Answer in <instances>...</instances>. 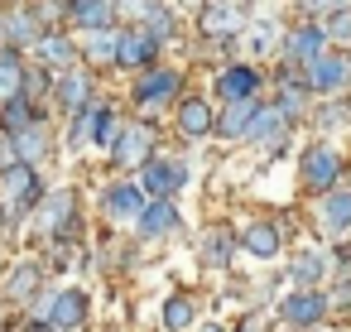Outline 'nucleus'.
<instances>
[{
	"instance_id": "1",
	"label": "nucleus",
	"mask_w": 351,
	"mask_h": 332,
	"mask_svg": "<svg viewBox=\"0 0 351 332\" xmlns=\"http://www.w3.org/2000/svg\"><path fill=\"white\" fill-rule=\"evenodd\" d=\"M39 322H53L63 332H77L87 322V294L82 289H58L39 303Z\"/></svg>"
},
{
	"instance_id": "2",
	"label": "nucleus",
	"mask_w": 351,
	"mask_h": 332,
	"mask_svg": "<svg viewBox=\"0 0 351 332\" xmlns=\"http://www.w3.org/2000/svg\"><path fill=\"white\" fill-rule=\"evenodd\" d=\"M341 178V159L332 145H313L303 154V188L308 193H332V183Z\"/></svg>"
},
{
	"instance_id": "3",
	"label": "nucleus",
	"mask_w": 351,
	"mask_h": 332,
	"mask_svg": "<svg viewBox=\"0 0 351 332\" xmlns=\"http://www.w3.org/2000/svg\"><path fill=\"white\" fill-rule=\"evenodd\" d=\"M140 188L149 198H173L178 188H188V164H178V159H149L140 169Z\"/></svg>"
},
{
	"instance_id": "4",
	"label": "nucleus",
	"mask_w": 351,
	"mask_h": 332,
	"mask_svg": "<svg viewBox=\"0 0 351 332\" xmlns=\"http://www.w3.org/2000/svg\"><path fill=\"white\" fill-rule=\"evenodd\" d=\"M0 193H5L10 202H20V207H34L39 198H44V188H39V174H34V164H25V159H15L5 174H0Z\"/></svg>"
},
{
	"instance_id": "5",
	"label": "nucleus",
	"mask_w": 351,
	"mask_h": 332,
	"mask_svg": "<svg viewBox=\"0 0 351 332\" xmlns=\"http://www.w3.org/2000/svg\"><path fill=\"white\" fill-rule=\"evenodd\" d=\"M245 135H250V145H260V150H279L284 135H289V111H284L279 102H274V106H260Z\"/></svg>"
},
{
	"instance_id": "6",
	"label": "nucleus",
	"mask_w": 351,
	"mask_h": 332,
	"mask_svg": "<svg viewBox=\"0 0 351 332\" xmlns=\"http://www.w3.org/2000/svg\"><path fill=\"white\" fill-rule=\"evenodd\" d=\"M279 313L293 322V327H313V322H322V313H327V298L313 289V284H298L284 303H279Z\"/></svg>"
},
{
	"instance_id": "7",
	"label": "nucleus",
	"mask_w": 351,
	"mask_h": 332,
	"mask_svg": "<svg viewBox=\"0 0 351 332\" xmlns=\"http://www.w3.org/2000/svg\"><path fill=\"white\" fill-rule=\"evenodd\" d=\"M308 87L313 92H341L346 82H351V63L341 58V54H322V58H313L308 63Z\"/></svg>"
},
{
	"instance_id": "8",
	"label": "nucleus",
	"mask_w": 351,
	"mask_h": 332,
	"mask_svg": "<svg viewBox=\"0 0 351 332\" xmlns=\"http://www.w3.org/2000/svg\"><path fill=\"white\" fill-rule=\"evenodd\" d=\"M149 145H154V130H149V126H125V135H121L116 150H111V159H116L121 169H145V164H149Z\"/></svg>"
},
{
	"instance_id": "9",
	"label": "nucleus",
	"mask_w": 351,
	"mask_h": 332,
	"mask_svg": "<svg viewBox=\"0 0 351 332\" xmlns=\"http://www.w3.org/2000/svg\"><path fill=\"white\" fill-rule=\"evenodd\" d=\"M173 226H178V207H173V198H149L145 212L135 217V231H140L145 241H159V236H169Z\"/></svg>"
},
{
	"instance_id": "10",
	"label": "nucleus",
	"mask_w": 351,
	"mask_h": 332,
	"mask_svg": "<svg viewBox=\"0 0 351 332\" xmlns=\"http://www.w3.org/2000/svg\"><path fill=\"white\" fill-rule=\"evenodd\" d=\"M322 49H327V29H317V25H303V29H289L284 34V54H289V63H313V58H322Z\"/></svg>"
},
{
	"instance_id": "11",
	"label": "nucleus",
	"mask_w": 351,
	"mask_h": 332,
	"mask_svg": "<svg viewBox=\"0 0 351 332\" xmlns=\"http://www.w3.org/2000/svg\"><path fill=\"white\" fill-rule=\"evenodd\" d=\"M173 92H178V73H169V68H149L140 82H135V102L140 106H164V102H173Z\"/></svg>"
},
{
	"instance_id": "12",
	"label": "nucleus",
	"mask_w": 351,
	"mask_h": 332,
	"mask_svg": "<svg viewBox=\"0 0 351 332\" xmlns=\"http://www.w3.org/2000/svg\"><path fill=\"white\" fill-rule=\"evenodd\" d=\"M145 202H149V193H145L140 183H116V188L106 193V202H101V207H106V217H111V222H135V217L145 212Z\"/></svg>"
},
{
	"instance_id": "13",
	"label": "nucleus",
	"mask_w": 351,
	"mask_h": 332,
	"mask_svg": "<svg viewBox=\"0 0 351 332\" xmlns=\"http://www.w3.org/2000/svg\"><path fill=\"white\" fill-rule=\"evenodd\" d=\"M154 49H159V39L140 25V29H125L121 34V54H116V68H145L149 58H154Z\"/></svg>"
},
{
	"instance_id": "14",
	"label": "nucleus",
	"mask_w": 351,
	"mask_h": 332,
	"mask_svg": "<svg viewBox=\"0 0 351 332\" xmlns=\"http://www.w3.org/2000/svg\"><path fill=\"white\" fill-rule=\"evenodd\" d=\"M255 87H260V73H255V68H245V63H236V68H221V73H217V97H221V102L255 97Z\"/></svg>"
},
{
	"instance_id": "15",
	"label": "nucleus",
	"mask_w": 351,
	"mask_h": 332,
	"mask_svg": "<svg viewBox=\"0 0 351 332\" xmlns=\"http://www.w3.org/2000/svg\"><path fill=\"white\" fill-rule=\"evenodd\" d=\"M68 15H73V25L77 29H106L111 20H116V0H73L68 5Z\"/></svg>"
},
{
	"instance_id": "16",
	"label": "nucleus",
	"mask_w": 351,
	"mask_h": 332,
	"mask_svg": "<svg viewBox=\"0 0 351 332\" xmlns=\"http://www.w3.org/2000/svg\"><path fill=\"white\" fill-rule=\"evenodd\" d=\"M202 29H207L212 39H236V34H245V15H241L236 5H212V10L202 15Z\"/></svg>"
},
{
	"instance_id": "17",
	"label": "nucleus",
	"mask_w": 351,
	"mask_h": 332,
	"mask_svg": "<svg viewBox=\"0 0 351 332\" xmlns=\"http://www.w3.org/2000/svg\"><path fill=\"white\" fill-rule=\"evenodd\" d=\"M73 217H77L73 193H53V198H44V207H39V217H34V222H39L44 231H53V236H58V231H63Z\"/></svg>"
},
{
	"instance_id": "18",
	"label": "nucleus",
	"mask_w": 351,
	"mask_h": 332,
	"mask_svg": "<svg viewBox=\"0 0 351 332\" xmlns=\"http://www.w3.org/2000/svg\"><path fill=\"white\" fill-rule=\"evenodd\" d=\"M58 102H63V106H68L73 116H77L82 106H92V78H87V73H73V68H68V73L58 78Z\"/></svg>"
},
{
	"instance_id": "19",
	"label": "nucleus",
	"mask_w": 351,
	"mask_h": 332,
	"mask_svg": "<svg viewBox=\"0 0 351 332\" xmlns=\"http://www.w3.org/2000/svg\"><path fill=\"white\" fill-rule=\"evenodd\" d=\"M178 130H183L188 140H202V135L212 130V106H207L202 97H188V102L178 106Z\"/></svg>"
},
{
	"instance_id": "20",
	"label": "nucleus",
	"mask_w": 351,
	"mask_h": 332,
	"mask_svg": "<svg viewBox=\"0 0 351 332\" xmlns=\"http://www.w3.org/2000/svg\"><path fill=\"white\" fill-rule=\"evenodd\" d=\"M5 39H10V44H39V39H44L29 5H15V10L5 15Z\"/></svg>"
},
{
	"instance_id": "21",
	"label": "nucleus",
	"mask_w": 351,
	"mask_h": 332,
	"mask_svg": "<svg viewBox=\"0 0 351 332\" xmlns=\"http://www.w3.org/2000/svg\"><path fill=\"white\" fill-rule=\"evenodd\" d=\"M293 68H298V63H289V73L279 78V106L289 111V121H293V116L308 106V92H313V87H308V78L298 82V73H293Z\"/></svg>"
},
{
	"instance_id": "22",
	"label": "nucleus",
	"mask_w": 351,
	"mask_h": 332,
	"mask_svg": "<svg viewBox=\"0 0 351 332\" xmlns=\"http://www.w3.org/2000/svg\"><path fill=\"white\" fill-rule=\"evenodd\" d=\"M255 111H260V102H255V97L226 102V116L217 121V130H221V135H245V130H250V121H255Z\"/></svg>"
},
{
	"instance_id": "23",
	"label": "nucleus",
	"mask_w": 351,
	"mask_h": 332,
	"mask_svg": "<svg viewBox=\"0 0 351 332\" xmlns=\"http://www.w3.org/2000/svg\"><path fill=\"white\" fill-rule=\"evenodd\" d=\"M10 145H15V154H20L25 164H39V159L49 154V130H44V121H34V126L20 130V135H10Z\"/></svg>"
},
{
	"instance_id": "24",
	"label": "nucleus",
	"mask_w": 351,
	"mask_h": 332,
	"mask_svg": "<svg viewBox=\"0 0 351 332\" xmlns=\"http://www.w3.org/2000/svg\"><path fill=\"white\" fill-rule=\"evenodd\" d=\"M241 241H245V250H250L255 260H269V255L279 250V231H274V222H250Z\"/></svg>"
},
{
	"instance_id": "25",
	"label": "nucleus",
	"mask_w": 351,
	"mask_h": 332,
	"mask_svg": "<svg viewBox=\"0 0 351 332\" xmlns=\"http://www.w3.org/2000/svg\"><path fill=\"white\" fill-rule=\"evenodd\" d=\"M39 116H34V106H29V97H10L5 106H0V130L5 135H20V130H29Z\"/></svg>"
},
{
	"instance_id": "26",
	"label": "nucleus",
	"mask_w": 351,
	"mask_h": 332,
	"mask_svg": "<svg viewBox=\"0 0 351 332\" xmlns=\"http://www.w3.org/2000/svg\"><path fill=\"white\" fill-rule=\"evenodd\" d=\"M20 87H25V68H20V54L10 44V49H0V102L20 97Z\"/></svg>"
},
{
	"instance_id": "27",
	"label": "nucleus",
	"mask_w": 351,
	"mask_h": 332,
	"mask_svg": "<svg viewBox=\"0 0 351 332\" xmlns=\"http://www.w3.org/2000/svg\"><path fill=\"white\" fill-rule=\"evenodd\" d=\"M164 322H169V332H193V322H197L193 298L188 294H169L164 298Z\"/></svg>"
},
{
	"instance_id": "28",
	"label": "nucleus",
	"mask_w": 351,
	"mask_h": 332,
	"mask_svg": "<svg viewBox=\"0 0 351 332\" xmlns=\"http://www.w3.org/2000/svg\"><path fill=\"white\" fill-rule=\"evenodd\" d=\"M322 226L327 231L351 226V193H322Z\"/></svg>"
},
{
	"instance_id": "29",
	"label": "nucleus",
	"mask_w": 351,
	"mask_h": 332,
	"mask_svg": "<svg viewBox=\"0 0 351 332\" xmlns=\"http://www.w3.org/2000/svg\"><path fill=\"white\" fill-rule=\"evenodd\" d=\"M116 54H121V29H92V39H87V58L92 63H116Z\"/></svg>"
},
{
	"instance_id": "30",
	"label": "nucleus",
	"mask_w": 351,
	"mask_h": 332,
	"mask_svg": "<svg viewBox=\"0 0 351 332\" xmlns=\"http://www.w3.org/2000/svg\"><path fill=\"white\" fill-rule=\"evenodd\" d=\"M34 54H39L44 63H53V68H73V39H68V34H44V39L34 44Z\"/></svg>"
},
{
	"instance_id": "31",
	"label": "nucleus",
	"mask_w": 351,
	"mask_h": 332,
	"mask_svg": "<svg viewBox=\"0 0 351 332\" xmlns=\"http://www.w3.org/2000/svg\"><path fill=\"white\" fill-rule=\"evenodd\" d=\"M125 135V126L116 121V111H106V106H97V121H92V140L101 145V150H116V140Z\"/></svg>"
},
{
	"instance_id": "32",
	"label": "nucleus",
	"mask_w": 351,
	"mask_h": 332,
	"mask_svg": "<svg viewBox=\"0 0 351 332\" xmlns=\"http://www.w3.org/2000/svg\"><path fill=\"white\" fill-rule=\"evenodd\" d=\"M34 289H39V265H34V260H25V265L15 270V279H10V289H5V298H10V303H25Z\"/></svg>"
},
{
	"instance_id": "33",
	"label": "nucleus",
	"mask_w": 351,
	"mask_h": 332,
	"mask_svg": "<svg viewBox=\"0 0 351 332\" xmlns=\"http://www.w3.org/2000/svg\"><path fill=\"white\" fill-rule=\"evenodd\" d=\"M231 250H236V241H231V231H207V241H202V260L207 265H226L231 260Z\"/></svg>"
},
{
	"instance_id": "34",
	"label": "nucleus",
	"mask_w": 351,
	"mask_h": 332,
	"mask_svg": "<svg viewBox=\"0 0 351 332\" xmlns=\"http://www.w3.org/2000/svg\"><path fill=\"white\" fill-rule=\"evenodd\" d=\"M289 274H293V284H317V279H322V255H317V250H303V255L289 265Z\"/></svg>"
},
{
	"instance_id": "35",
	"label": "nucleus",
	"mask_w": 351,
	"mask_h": 332,
	"mask_svg": "<svg viewBox=\"0 0 351 332\" xmlns=\"http://www.w3.org/2000/svg\"><path fill=\"white\" fill-rule=\"evenodd\" d=\"M140 25H145V29H149L159 44H164V39H173V15H169L164 5H149V10L140 15Z\"/></svg>"
},
{
	"instance_id": "36",
	"label": "nucleus",
	"mask_w": 351,
	"mask_h": 332,
	"mask_svg": "<svg viewBox=\"0 0 351 332\" xmlns=\"http://www.w3.org/2000/svg\"><path fill=\"white\" fill-rule=\"evenodd\" d=\"M245 39H250V49H255V54H269V49L279 44V25H274V20L250 25V34H245Z\"/></svg>"
},
{
	"instance_id": "37",
	"label": "nucleus",
	"mask_w": 351,
	"mask_h": 332,
	"mask_svg": "<svg viewBox=\"0 0 351 332\" xmlns=\"http://www.w3.org/2000/svg\"><path fill=\"white\" fill-rule=\"evenodd\" d=\"M327 39H332V44H351V5L327 20Z\"/></svg>"
},
{
	"instance_id": "38",
	"label": "nucleus",
	"mask_w": 351,
	"mask_h": 332,
	"mask_svg": "<svg viewBox=\"0 0 351 332\" xmlns=\"http://www.w3.org/2000/svg\"><path fill=\"white\" fill-rule=\"evenodd\" d=\"M346 5H351V0H303V10H313V15H337Z\"/></svg>"
},
{
	"instance_id": "39",
	"label": "nucleus",
	"mask_w": 351,
	"mask_h": 332,
	"mask_svg": "<svg viewBox=\"0 0 351 332\" xmlns=\"http://www.w3.org/2000/svg\"><path fill=\"white\" fill-rule=\"evenodd\" d=\"M154 0H116V10H130V15H145Z\"/></svg>"
},
{
	"instance_id": "40",
	"label": "nucleus",
	"mask_w": 351,
	"mask_h": 332,
	"mask_svg": "<svg viewBox=\"0 0 351 332\" xmlns=\"http://www.w3.org/2000/svg\"><path fill=\"white\" fill-rule=\"evenodd\" d=\"M197 332H221V327H212V322H207V327H197Z\"/></svg>"
},
{
	"instance_id": "41",
	"label": "nucleus",
	"mask_w": 351,
	"mask_h": 332,
	"mask_svg": "<svg viewBox=\"0 0 351 332\" xmlns=\"http://www.w3.org/2000/svg\"><path fill=\"white\" fill-rule=\"evenodd\" d=\"M0 39H5V15H0Z\"/></svg>"
}]
</instances>
